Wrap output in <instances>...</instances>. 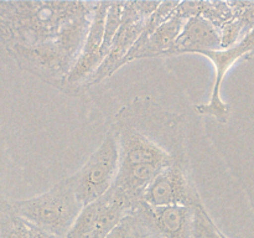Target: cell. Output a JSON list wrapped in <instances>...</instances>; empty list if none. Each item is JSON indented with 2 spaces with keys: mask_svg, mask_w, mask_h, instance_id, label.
Segmentation results:
<instances>
[{
  "mask_svg": "<svg viewBox=\"0 0 254 238\" xmlns=\"http://www.w3.org/2000/svg\"><path fill=\"white\" fill-rule=\"evenodd\" d=\"M121 170L114 185L140 201L144 191L163 170L190 164L185 117L164 108L153 97H135L114 116Z\"/></svg>",
  "mask_w": 254,
  "mask_h": 238,
  "instance_id": "cell-1",
  "label": "cell"
},
{
  "mask_svg": "<svg viewBox=\"0 0 254 238\" xmlns=\"http://www.w3.org/2000/svg\"><path fill=\"white\" fill-rule=\"evenodd\" d=\"M97 1H0V36L5 49L31 47L56 39Z\"/></svg>",
  "mask_w": 254,
  "mask_h": 238,
  "instance_id": "cell-2",
  "label": "cell"
},
{
  "mask_svg": "<svg viewBox=\"0 0 254 238\" xmlns=\"http://www.w3.org/2000/svg\"><path fill=\"white\" fill-rule=\"evenodd\" d=\"M98 5L97 1L91 10L69 22L56 39L37 46L7 47V55L19 68L64 92L67 78L81 56Z\"/></svg>",
  "mask_w": 254,
  "mask_h": 238,
  "instance_id": "cell-3",
  "label": "cell"
},
{
  "mask_svg": "<svg viewBox=\"0 0 254 238\" xmlns=\"http://www.w3.org/2000/svg\"><path fill=\"white\" fill-rule=\"evenodd\" d=\"M7 203L20 218L59 238L67 237L84 208L68 178L60 181L46 192Z\"/></svg>",
  "mask_w": 254,
  "mask_h": 238,
  "instance_id": "cell-4",
  "label": "cell"
},
{
  "mask_svg": "<svg viewBox=\"0 0 254 238\" xmlns=\"http://www.w3.org/2000/svg\"><path fill=\"white\" fill-rule=\"evenodd\" d=\"M121 170L117 138L108 129L101 145L91 154L79 170L68 178L83 207L106 195L114 186Z\"/></svg>",
  "mask_w": 254,
  "mask_h": 238,
  "instance_id": "cell-5",
  "label": "cell"
},
{
  "mask_svg": "<svg viewBox=\"0 0 254 238\" xmlns=\"http://www.w3.org/2000/svg\"><path fill=\"white\" fill-rule=\"evenodd\" d=\"M138 202L114 185L106 195L82 210L66 238H107Z\"/></svg>",
  "mask_w": 254,
  "mask_h": 238,
  "instance_id": "cell-6",
  "label": "cell"
},
{
  "mask_svg": "<svg viewBox=\"0 0 254 238\" xmlns=\"http://www.w3.org/2000/svg\"><path fill=\"white\" fill-rule=\"evenodd\" d=\"M159 5V1H124L122 24L114 37L111 51L88 82V87L98 84L123 67L124 60L143 34L146 21Z\"/></svg>",
  "mask_w": 254,
  "mask_h": 238,
  "instance_id": "cell-7",
  "label": "cell"
},
{
  "mask_svg": "<svg viewBox=\"0 0 254 238\" xmlns=\"http://www.w3.org/2000/svg\"><path fill=\"white\" fill-rule=\"evenodd\" d=\"M141 201L151 207L203 206L191 175L190 164H174L161 171L144 191Z\"/></svg>",
  "mask_w": 254,
  "mask_h": 238,
  "instance_id": "cell-8",
  "label": "cell"
},
{
  "mask_svg": "<svg viewBox=\"0 0 254 238\" xmlns=\"http://www.w3.org/2000/svg\"><path fill=\"white\" fill-rule=\"evenodd\" d=\"M198 55L207 57L215 67L212 92L207 103L195 106L196 113L215 118L218 123L226 124L230 118V104L226 103L221 97V87L228 69L240 59H251L254 56V30L237 45L228 49L215 50V51H201Z\"/></svg>",
  "mask_w": 254,
  "mask_h": 238,
  "instance_id": "cell-9",
  "label": "cell"
},
{
  "mask_svg": "<svg viewBox=\"0 0 254 238\" xmlns=\"http://www.w3.org/2000/svg\"><path fill=\"white\" fill-rule=\"evenodd\" d=\"M109 6H111V1H99L81 56L64 84V93L78 96L82 92L86 91L88 88V82L103 63L101 49L103 45Z\"/></svg>",
  "mask_w": 254,
  "mask_h": 238,
  "instance_id": "cell-10",
  "label": "cell"
},
{
  "mask_svg": "<svg viewBox=\"0 0 254 238\" xmlns=\"http://www.w3.org/2000/svg\"><path fill=\"white\" fill-rule=\"evenodd\" d=\"M222 49L221 31L203 15L190 17L168 56L184 54H198L201 51H215Z\"/></svg>",
  "mask_w": 254,
  "mask_h": 238,
  "instance_id": "cell-11",
  "label": "cell"
},
{
  "mask_svg": "<svg viewBox=\"0 0 254 238\" xmlns=\"http://www.w3.org/2000/svg\"><path fill=\"white\" fill-rule=\"evenodd\" d=\"M179 7V6H178ZM188 17L184 16L178 9L173 16L169 17L163 25L155 30L153 35L149 37L140 51L136 54L134 60L140 59H156V57H168L169 52L174 49L176 41L180 37Z\"/></svg>",
  "mask_w": 254,
  "mask_h": 238,
  "instance_id": "cell-12",
  "label": "cell"
},
{
  "mask_svg": "<svg viewBox=\"0 0 254 238\" xmlns=\"http://www.w3.org/2000/svg\"><path fill=\"white\" fill-rule=\"evenodd\" d=\"M144 233H145L144 226L134 213H130L107 238H140Z\"/></svg>",
  "mask_w": 254,
  "mask_h": 238,
  "instance_id": "cell-13",
  "label": "cell"
},
{
  "mask_svg": "<svg viewBox=\"0 0 254 238\" xmlns=\"http://www.w3.org/2000/svg\"><path fill=\"white\" fill-rule=\"evenodd\" d=\"M238 20L242 22L248 34L254 30V1H241Z\"/></svg>",
  "mask_w": 254,
  "mask_h": 238,
  "instance_id": "cell-14",
  "label": "cell"
},
{
  "mask_svg": "<svg viewBox=\"0 0 254 238\" xmlns=\"http://www.w3.org/2000/svg\"><path fill=\"white\" fill-rule=\"evenodd\" d=\"M30 231H31V238H59L56 236L51 235V233L46 232V231L41 230V228H37L35 226L30 225Z\"/></svg>",
  "mask_w": 254,
  "mask_h": 238,
  "instance_id": "cell-15",
  "label": "cell"
},
{
  "mask_svg": "<svg viewBox=\"0 0 254 238\" xmlns=\"http://www.w3.org/2000/svg\"><path fill=\"white\" fill-rule=\"evenodd\" d=\"M140 238H165V237H163V236L158 235V233H154V232H146L145 235L141 236Z\"/></svg>",
  "mask_w": 254,
  "mask_h": 238,
  "instance_id": "cell-16",
  "label": "cell"
}]
</instances>
